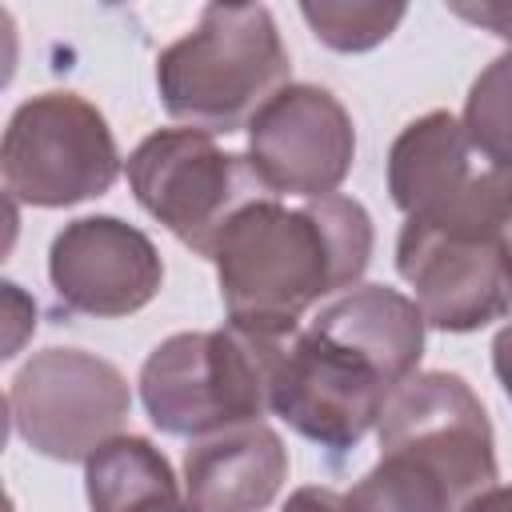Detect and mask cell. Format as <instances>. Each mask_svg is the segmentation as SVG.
<instances>
[{
  "mask_svg": "<svg viewBox=\"0 0 512 512\" xmlns=\"http://www.w3.org/2000/svg\"><path fill=\"white\" fill-rule=\"evenodd\" d=\"M424 312L388 284H356L328 300L308 328L272 340V412L304 440L348 452L424 356Z\"/></svg>",
  "mask_w": 512,
  "mask_h": 512,
  "instance_id": "obj_1",
  "label": "cell"
},
{
  "mask_svg": "<svg viewBox=\"0 0 512 512\" xmlns=\"http://www.w3.org/2000/svg\"><path fill=\"white\" fill-rule=\"evenodd\" d=\"M372 248L368 208L340 192L300 208L280 204V196L244 208L212 256L228 328L288 340L308 308L360 284Z\"/></svg>",
  "mask_w": 512,
  "mask_h": 512,
  "instance_id": "obj_2",
  "label": "cell"
},
{
  "mask_svg": "<svg viewBox=\"0 0 512 512\" xmlns=\"http://www.w3.org/2000/svg\"><path fill=\"white\" fill-rule=\"evenodd\" d=\"M288 48L264 4H208L156 56V92L172 120L200 132H240L292 80Z\"/></svg>",
  "mask_w": 512,
  "mask_h": 512,
  "instance_id": "obj_3",
  "label": "cell"
},
{
  "mask_svg": "<svg viewBox=\"0 0 512 512\" xmlns=\"http://www.w3.org/2000/svg\"><path fill=\"white\" fill-rule=\"evenodd\" d=\"M272 380V340L236 328L176 332L160 340L140 368L148 420L168 436H208L260 420Z\"/></svg>",
  "mask_w": 512,
  "mask_h": 512,
  "instance_id": "obj_4",
  "label": "cell"
},
{
  "mask_svg": "<svg viewBox=\"0 0 512 512\" xmlns=\"http://www.w3.org/2000/svg\"><path fill=\"white\" fill-rule=\"evenodd\" d=\"M124 172L136 204L208 260L228 224L272 196L248 156L224 152L216 136L200 128H160L144 136Z\"/></svg>",
  "mask_w": 512,
  "mask_h": 512,
  "instance_id": "obj_5",
  "label": "cell"
},
{
  "mask_svg": "<svg viewBox=\"0 0 512 512\" xmlns=\"http://www.w3.org/2000/svg\"><path fill=\"white\" fill-rule=\"evenodd\" d=\"M0 176L4 192L32 208H68L104 196L120 176L116 136L92 100L40 92L4 128Z\"/></svg>",
  "mask_w": 512,
  "mask_h": 512,
  "instance_id": "obj_6",
  "label": "cell"
},
{
  "mask_svg": "<svg viewBox=\"0 0 512 512\" xmlns=\"http://www.w3.org/2000/svg\"><path fill=\"white\" fill-rule=\"evenodd\" d=\"M388 192L404 220L508 232L512 172L492 168L468 140L464 120L436 108L400 128L388 148Z\"/></svg>",
  "mask_w": 512,
  "mask_h": 512,
  "instance_id": "obj_7",
  "label": "cell"
},
{
  "mask_svg": "<svg viewBox=\"0 0 512 512\" xmlns=\"http://www.w3.org/2000/svg\"><path fill=\"white\" fill-rule=\"evenodd\" d=\"M132 412L124 372L84 348H44L8 384L16 436L60 464H80L120 436Z\"/></svg>",
  "mask_w": 512,
  "mask_h": 512,
  "instance_id": "obj_8",
  "label": "cell"
},
{
  "mask_svg": "<svg viewBox=\"0 0 512 512\" xmlns=\"http://www.w3.org/2000/svg\"><path fill=\"white\" fill-rule=\"evenodd\" d=\"M380 456H400L436 476L456 504L492 488L496 444L480 396L456 372H416L380 412Z\"/></svg>",
  "mask_w": 512,
  "mask_h": 512,
  "instance_id": "obj_9",
  "label": "cell"
},
{
  "mask_svg": "<svg viewBox=\"0 0 512 512\" xmlns=\"http://www.w3.org/2000/svg\"><path fill=\"white\" fill-rule=\"evenodd\" d=\"M396 272L412 284L424 324L440 332H476L512 312L508 232L404 220Z\"/></svg>",
  "mask_w": 512,
  "mask_h": 512,
  "instance_id": "obj_10",
  "label": "cell"
},
{
  "mask_svg": "<svg viewBox=\"0 0 512 512\" xmlns=\"http://www.w3.org/2000/svg\"><path fill=\"white\" fill-rule=\"evenodd\" d=\"M248 160L272 196H336L356 160L352 116L328 88L288 84L252 116Z\"/></svg>",
  "mask_w": 512,
  "mask_h": 512,
  "instance_id": "obj_11",
  "label": "cell"
},
{
  "mask_svg": "<svg viewBox=\"0 0 512 512\" xmlns=\"http://www.w3.org/2000/svg\"><path fill=\"white\" fill-rule=\"evenodd\" d=\"M56 300L80 316H132L156 300L164 260L156 244L120 216H80L48 248Z\"/></svg>",
  "mask_w": 512,
  "mask_h": 512,
  "instance_id": "obj_12",
  "label": "cell"
},
{
  "mask_svg": "<svg viewBox=\"0 0 512 512\" xmlns=\"http://www.w3.org/2000/svg\"><path fill=\"white\" fill-rule=\"evenodd\" d=\"M288 480V448L264 420L188 440L184 488L200 512H264Z\"/></svg>",
  "mask_w": 512,
  "mask_h": 512,
  "instance_id": "obj_13",
  "label": "cell"
},
{
  "mask_svg": "<svg viewBox=\"0 0 512 512\" xmlns=\"http://www.w3.org/2000/svg\"><path fill=\"white\" fill-rule=\"evenodd\" d=\"M92 512H200L148 436H116L84 460Z\"/></svg>",
  "mask_w": 512,
  "mask_h": 512,
  "instance_id": "obj_14",
  "label": "cell"
},
{
  "mask_svg": "<svg viewBox=\"0 0 512 512\" xmlns=\"http://www.w3.org/2000/svg\"><path fill=\"white\" fill-rule=\"evenodd\" d=\"M344 508L348 512H456L460 504L424 468L400 456H380L376 468H368L344 492Z\"/></svg>",
  "mask_w": 512,
  "mask_h": 512,
  "instance_id": "obj_15",
  "label": "cell"
},
{
  "mask_svg": "<svg viewBox=\"0 0 512 512\" xmlns=\"http://www.w3.org/2000/svg\"><path fill=\"white\" fill-rule=\"evenodd\" d=\"M464 132L492 168L512 172V52L496 56L472 80L464 100Z\"/></svg>",
  "mask_w": 512,
  "mask_h": 512,
  "instance_id": "obj_16",
  "label": "cell"
},
{
  "mask_svg": "<svg viewBox=\"0 0 512 512\" xmlns=\"http://www.w3.org/2000/svg\"><path fill=\"white\" fill-rule=\"evenodd\" d=\"M300 16L308 20L312 36L332 52H368L400 28L408 8L380 0H304Z\"/></svg>",
  "mask_w": 512,
  "mask_h": 512,
  "instance_id": "obj_17",
  "label": "cell"
},
{
  "mask_svg": "<svg viewBox=\"0 0 512 512\" xmlns=\"http://www.w3.org/2000/svg\"><path fill=\"white\" fill-rule=\"evenodd\" d=\"M452 12L460 20H468V24H476V28H484V32H492V36H500V40L512 44V0H484V4L456 0Z\"/></svg>",
  "mask_w": 512,
  "mask_h": 512,
  "instance_id": "obj_18",
  "label": "cell"
},
{
  "mask_svg": "<svg viewBox=\"0 0 512 512\" xmlns=\"http://www.w3.org/2000/svg\"><path fill=\"white\" fill-rule=\"evenodd\" d=\"M284 512H348V508H344V496L340 492L320 488V484H308V488H296L288 496Z\"/></svg>",
  "mask_w": 512,
  "mask_h": 512,
  "instance_id": "obj_19",
  "label": "cell"
},
{
  "mask_svg": "<svg viewBox=\"0 0 512 512\" xmlns=\"http://www.w3.org/2000/svg\"><path fill=\"white\" fill-rule=\"evenodd\" d=\"M492 368H496V380H500V388L508 392V400H512V320L496 332V340H492Z\"/></svg>",
  "mask_w": 512,
  "mask_h": 512,
  "instance_id": "obj_20",
  "label": "cell"
},
{
  "mask_svg": "<svg viewBox=\"0 0 512 512\" xmlns=\"http://www.w3.org/2000/svg\"><path fill=\"white\" fill-rule=\"evenodd\" d=\"M456 512H512V484H492L472 500H464Z\"/></svg>",
  "mask_w": 512,
  "mask_h": 512,
  "instance_id": "obj_21",
  "label": "cell"
},
{
  "mask_svg": "<svg viewBox=\"0 0 512 512\" xmlns=\"http://www.w3.org/2000/svg\"><path fill=\"white\" fill-rule=\"evenodd\" d=\"M508 248H512V224H508Z\"/></svg>",
  "mask_w": 512,
  "mask_h": 512,
  "instance_id": "obj_22",
  "label": "cell"
}]
</instances>
